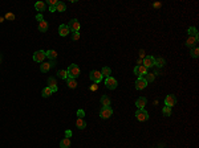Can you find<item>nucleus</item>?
I'll list each match as a JSON object with an SVG mask.
<instances>
[{
  "mask_svg": "<svg viewBox=\"0 0 199 148\" xmlns=\"http://www.w3.org/2000/svg\"><path fill=\"white\" fill-rule=\"evenodd\" d=\"M101 103H102V106H110V99L107 98L106 95H102L101 97Z\"/></svg>",
  "mask_w": 199,
  "mask_h": 148,
  "instance_id": "obj_28",
  "label": "nucleus"
},
{
  "mask_svg": "<svg viewBox=\"0 0 199 148\" xmlns=\"http://www.w3.org/2000/svg\"><path fill=\"white\" fill-rule=\"evenodd\" d=\"M147 86V82L145 81L143 77H138V80L135 81V89L137 90H143V89Z\"/></svg>",
  "mask_w": 199,
  "mask_h": 148,
  "instance_id": "obj_11",
  "label": "nucleus"
},
{
  "mask_svg": "<svg viewBox=\"0 0 199 148\" xmlns=\"http://www.w3.org/2000/svg\"><path fill=\"white\" fill-rule=\"evenodd\" d=\"M166 64V61L163 58H155V62H154V66H158V68H163Z\"/></svg>",
  "mask_w": 199,
  "mask_h": 148,
  "instance_id": "obj_27",
  "label": "nucleus"
},
{
  "mask_svg": "<svg viewBox=\"0 0 199 148\" xmlns=\"http://www.w3.org/2000/svg\"><path fill=\"white\" fill-rule=\"evenodd\" d=\"M143 78H145V81L147 82V84H149V82H153L154 78H155V76H154L153 73H147V74L143 77Z\"/></svg>",
  "mask_w": 199,
  "mask_h": 148,
  "instance_id": "obj_29",
  "label": "nucleus"
},
{
  "mask_svg": "<svg viewBox=\"0 0 199 148\" xmlns=\"http://www.w3.org/2000/svg\"><path fill=\"white\" fill-rule=\"evenodd\" d=\"M65 9H66L65 3H62V1H58V3L56 4V12H65Z\"/></svg>",
  "mask_w": 199,
  "mask_h": 148,
  "instance_id": "obj_23",
  "label": "nucleus"
},
{
  "mask_svg": "<svg viewBox=\"0 0 199 148\" xmlns=\"http://www.w3.org/2000/svg\"><path fill=\"white\" fill-rule=\"evenodd\" d=\"M66 72H68V78H73V80H76L77 77L80 76V68H78L76 64L69 65V68L66 69Z\"/></svg>",
  "mask_w": 199,
  "mask_h": 148,
  "instance_id": "obj_1",
  "label": "nucleus"
},
{
  "mask_svg": "<svg viewBox=\"0 0 199 148\" xmlns=\"http://www.w3.org/2000/svg\"><path fill=\"white\" fill-rule=\"evenodd\" d=\"M52 94H53V91H52V89H50V87H48V86L44 87V89H42V91H41V95L44 97V98H48V97H50Z\"/></svg>",
  "mask_w": 199,
  "mask_h": 148,
  "instance_id": "obj_20",
  "label": "nucleus"
},
{
  "mask_svg": "<svg viewBox=\"0 0 199 148\" xmlns=\"http://www.w3.org/2000/svg\"><path fill=\"white\" fill-rule=\"evenodd\" d=\"M53 66H56V61H49V62H42L41 65H40V70H41L42 73H48L50 70V68H53Z\"/></svg>",
  "mask_w": 199,
  "mask_h": 148,
  "instance_id": "obj_7",
  "label": "nucleus"
},
{
  "mask_svg": "<svg viewBox=\"0 0 199 148\" xmlns=\"http://www.w3.org/2000/svg\"><path fill=\"white\" fill-rule=\"evenodd\" d=\"M162 114L165 115V116H170V115H171V107L165 106L162 109Z\"/></svg>",
  "mask_w": 199,
  "mask_h": 148,
  "instance_id": "obj_30",
  "label": "nucleus"
},
{
  "mask_svg": "<svg viewBox=\"0 0 199 148\" xmlns=\"http://www.w3.org/2000/svg\"><path fill=\"white\" fill-rule=\"evenodd\" d=\"M161 3H154V8H161Z\"/></svg>",
  "mask_w": 199,
  "mask_h": 148,
  "instance_id": "obj_41",
  "label": "nucleus"
},
{
  "mask_svg": "<svg viewBox=\"0 0 199 148\" xmlns=\"http://www.w3.org/2000/svg\"><path fill=\"white\" fill-rule=\"evenodd\" d=\"M105 86H106V89H109V90H114V89H117V86H118V82H117V80L113 78V77H107V78H105Z\"/></svg>",
  "mask_w": 199,
  "mask_h": 148,
  "instance_id": "obj_3",
  "label": "nucleus"
},
{
  "mask_svg": "<svg viewBox=\"0 0 199 148\" xmlns=\"http://www.w3.org/2000/svg\"><path fill=\"white\" fill-rule=\"evenodd\" d=\"M5 19L7 20H15V15L11 13V12H8V13H5Z\"/></svg>",
  "mask_w": 199,
  "mask_h": 148,
  "instance_id": "obj_34",
  "label": "nucleus"
},
{
  "mask_svg": "<svg viewBox=\"0 0 199 148\" xmlns=\"http://www.w3.org/2000/svg\"><path fill=\"white\" fill-rule=\"evenodd\" d=\"M49 11L50 12H56V7H49Z\"/></svg>",
  "mask_w": 199,
  "mask_h": 148,
  "instance_id": "obj_42",
  "label": "nucleus"
},
{
  "mask_svg": "<svg viewBox=\"0 0 199 148\" xmlns=\"http://www.w3.org/2000/svg\"><path fill=\"white\" fill-rule=\"evenodd\" d=\"M36 19L38 20V23H40V21H42V20H44V19H42V15H41V13H38V15L36 16Z\"/></svg>",
  "mask_w": 199,
  "mask_h": 148,
  "instance_id": "obj_40",
  "label": "nucleus"
},
{
  "mask_svg": "<svg viewBox=\"0 0 199 148\" xmlns=\"http://www.w3.org/2000/svg\"><path fill=\"white\" fill-rule=\"evenodd\" d=\"M69 147H70V139L69 137H64L60 141V148H69Z\"/></svg>",
  "mask_w": 199,
  "mask_h": 148,
  "instance_id": "obj_21",
  "label": "nucleus"
},
{
  "mask_svg": "<svg viewBox=\"0 0 199 148\" xmlns=\"http://www.w3.org/2000/svg\"><path fill=\"white\" fill-rule=\"evenodd\" d=\"M57 74H58V77H60L61 80H65V81L68 80V72H66V70H60Z\"/></svg>",
  "mask_w": 199,
  "mask_h": 148,
  "instance_id": "obj_31",
  "label": "nucleus"
},
{
  "mask_svg": "<svg viewBox=\"0 0 199 148\" xmlns=\"http://www.w3.org/2000/svg\"><path fill=\"white\" fill-rule=\"evenodd\" d=\"M113 115V110L110 106H102V109L100 110V116L102 119H107Z\"/></svg>",
  "mask_w": 199,
  "mask_h": 148,
  "instance_id": "obj_2",
  "label": "nucleus"
},
{
  "mask_svg": "<svg viewBox=\"0 0 199 148\" xmlns=\"http://www.w3.org/2000/svg\"><path fill=\"white\" fill-rule=\"evenodd\" d=\"M101 74H102V78H107V77H110V74H111L110 68H107V66L102 68V70H101Z\"/></svg>",
  "mask_w": 199,
  "mask_h": 148,
  "instance_id": "obj_24",
  "label": "nucleus"
},
{
  "mask_svg": "<svg viewBox=\"0 0 199 148\" xmlns=\"http://www.w3.org/2000/svg\"><path fill=\"white\" fill-rule=\"evenodd\" d=\"M68 27H69V29H70V32H78V30H80V28H81V25H80V23H78V20L73 19V20H70V21H69Z\"/></svg>",
  "mask_w": 199,
  "mask_h": 148,
  "instance_id": "obj_9",
  "label": "nucleus"
},
{
  "mask_svg": "<svg viewBox=\"0 0 199 148\" xmlns=\"http://www.w3.org/2000/svg\"><path fill=\"white\" fill-rule=\"evenodd\" d=\"M198 44V37H192V36H188L187 41H186V45L188 48H192V46H195Z\"/></svg>",
  "mask_w": 199,
  "mask_h": 148,
  "instance_id": "obj_16",
  "label": "nucleus"
},
{
  "mask_svg": "<svg viewBox=\"0 0 199 148\" xmlns=\"http://www.w3.org/2000/svg\"><path fill=\"white\" fill-rule=\"evenodd\" d=\"M89 78H90L94 84H100V82L102 81V74H101V72H98V70H92L90 74H89Z\"/></svg>",
  "mask_w": 199,
  "mask_h": 148,
  "instance_id": "obj_4",
  "label": "nucleus"
},
{
  "mask_svg": "<svg viewBox=\"0 0 199 148\" xmlns=\"http://www.w3.org/2000/svg\"><path fill=\"white\" fill-rule=\"evenodd\" d=\"M175 103H176V98H175V95H167L165 98V106L167 107H172V106H175Z\"/></svg>",
  "mask_w": 199,
  "mask_h": 148,
  "instance_id": "obj_12",
  "label": "nucleus"
},
{
  "mask_svg": "<svg viewBox=\"0 0 199 148\" xmlns=\"http://www.w3.org/2000/svg\"><path fill=\"white\" fill-rule=\"evenodd\" d=\"M34 8H36V11H38V12L45 11V3H44V1H37V3L34 4Z\"/></svg>",
  "mask_w": 199,
  "mask_h": 148,
  "instance_id": "obj_22",
  "label": "nucleus"
},
{
  "mask_svg": "<svg viewBox=\"0 0 199 148\" xmlns=\"http://www.w3.org/2000/svg\"><path fill=\"white\" fill-rule=\"evenodd\" d=\"M146 102H147V101H146L145 97H141V98H138L137 101H135V106H137L138 110H142V109L146 106Z\"/></svg>",
  "mask_w": 199,
  "mask_h": 148,
  "instance_id": "obj_15",
  "label": "nucleus"
},
{
  "mask_svg": "<svg viewBox=\"0 0 199 148\" xmlns=\"http://www.w3.org/2000/svg\"><path fill=\"white\" fill-rule=\"evenodd\" d=\"M33 61L34 62H44V60H45V52H44V50H37V52H34L33 53Z\"/></svg>",
  "mask_w": 199,
  "mask_h": 148,
  "instance_id": "obj_6",
  "label": "nucleus"
},
{
  "mask_svg": "<svg viewBox=\"0 0 199 148\" xmlns=\"http://www.w3.org/2000/svg\"><path fill=\"white\" fill-rule=\"evenodd\" d=\"M72 136V131L70 130H66L65 131V137H70Z\"/></svg>",
  "mask_w": 199,
  "mask_h": 148,
  "instance_id": "obj_37",
  "label": "nucleus"
},
{
  "mask_svg": "<svg viewBox=\"0 0 199 148\" xmlns=\"http://www.w3.org/2000/svg\"><path fill=\"white\" fill-rule=\"evenodd\" d=\"M48 28H49V25H48V23H46L45 20H42V21H40V23H38V30H40V32H42V33H44V32H46V30H48Z\"/></svg>",
  "mask_w": 199,
  "mask_h": 148,
  "instance_id": "obj_18",
  "label": "nucleus"
},
{
  "mask_svg": "<svg viewBox=\"0 0 199 148\" xmlns=\"http://www.w3.org/2000/svg\"><path fill=\"white\" fill-rule=\"evenodd\" d=\"M187 33H188V36H192V37H198L199 34H198V30H196V28H194V27H190L187 29Z\"/></svg>",
  "mask_w": 199,
  "mask_h": 148,
  "instance_id": "obj_26",
  "label": "nucleus"
},
{
  "mask_svg": "<svg viewBox=\"0 0 199 148\" xmlns=\"http://www.w3.org/2000/svg\"><path fill=\"white\" fill-rule=\"evenodd\" d=\"M58 3V0H48V4L49 7H56V4Z\"/></svg>",
  "mask_w": 199,
  "mask_h": 148,
  "instance_id": "obj_35",
  "label": "nucleus"
},
{
  "mask_svg": "<svg viewBox=\"0 0 199 148\" xmlns=\"http://www.w3.org/2000/svg\"><path fill=\"white\" fill-rule=\"evenodd\" d=\"M0 62H1V56H0Z\"/></svg>",
  "mask_w": 199,
  "mask_h": 148,
  "instance_id": "obj_44",
  "label": "nucleus"
},
{
  "mask_svg": "<svg viewBox=\"0 0 199 148\" xmlns=\"http://www.w3.org/2000/svg\"><path fill=\"white\" fill-rule=\"evenodd\" d=\"M80 38V33L78 32H73V34H72V40L73 41H77Z\"/></svg>",
  "mask_w": 199,
  "mask_h": 148,
  "instance_id": "obj_33",
  "label": "nucleus"
},
{
  "mask_svg": "<svg viewBox=\"0 0 199 148\" xmlns=\"http://www.w3.org/2000/svg\"><path fill=\"white\" fill-rule=\"evenodd\" d=\"M139 57H141L142 60H143V58L146 57V56H145V50H143V49H142V50H139Z\"/></svg>",
  "mask_w": 199,
  "mask_h": 148,
  "instance_id": "obj_38",
  "label": "nucleus"
},
{
  "mask_svg": "<svg viewBox=\"0 0 199 148\" xmlns=\"http://www.w3.org/2000/svg\"><path fill=\"white\" fill-rule=\"evenodd\" d=\"M3 20H4L3 17H0V23H3Z\"/></svg>",
  "mask_w": 199,
  "mask_h": 148,
  "instance_id": "obj_43",
  "label": "nucleus"
},
{
  "mask_svg": "<svg viewBox=\"0 0 199 148\" xmlns=\"http://www.w3.org/2000/svg\"><path fill=\"white\" fill-rule=\"evenodd\" d=\"M66 85H68L69 89H76L77 87V82H76V80H73V78H68V80H66Z\"/></svg>",
  "mask_w": 199,
  "mask_h": 148,
  "instance_id": "obj_25",
  "label": "nucleus"
},
{
  "mask_svg": "<svg viewBox=\"0 0 199 148\" xmlns=\"http://www.w3.org/2000/svg\"><path fill=\"white\" fill-rule=\"evenodd\" d=\"M190 54H191V57H192V58H198V56H199V49H198V48H194V49L191 50V53H190Z\"/></svg>",
  "mask_w": 199,
  "mask_h": 148,
  "instance_id": "obj_32",
  "label": "nucleus"
},
{
  "mask_svg": "<svg viewBox=\"0 0 199 148\" xmlns=\"http://www.w3.org/2000/svg\"><path fill=\"white\" fill-rule=\"evenodd\" d=\"M97 89H98V86H97V84H93L92 86H90V90H92V91H96Z\"/></svg>",
  "mask_w": 199,
  "mask_h": 148,
  "instance_id": "obj_39",
  "label": "nucleus"
},
{
  "mask_svg": "<svg viewBox=\"0 0 199 148\" xmlns=\"http://www.w3.org/2000/svg\"><path fill=\"white\" fill-rule=\"evenodd\" d=\"M45 57L49 58L50 61H56V58H57V52H54V50H48V52H45Z\"/></svg>",
  "mask_w": 199,
  "mask_h": 148,
  "instance_id": "obj_17",
  "label": "nucleus"
},
{
  "mask_svg": "<svg viewBox=\"0 0 199 148\" xmlns=\"http://www.w3.org/2000/svg\"><path fill=\"white\" fill-rule=\"evenodd\" d=\"M69 32H70V29H69V27L66 25V24H61V25L58 27V34H60L61 37H65V36H68Z\"/></svg>",
  "mask_w": 199,
  "mask_h": 148,
  "instance_id": "obj_13",
  "label": "nucleus"
},
{
  "mask_svg": "<svg viewBox=\"0 0 199 148\" xmlns=\"http://www.w3.org/2000/svg\"><path fill=\"white\" fill-rule=\"evenodd\" d=\"M134 74H137L138 77H145L147 74V69L143 65H138V66L134 68Z\"/></svg>",
  "mask_w": 199,
  "mask_h": 148,
  "instance_id": "obj_8",
  "label": "nucleus"
},
{
  "mask_svg": "<svg viewBox=\"0 0 199 148\" xmlns=\"http://www.w3.org/2000/svg\"><path fill=\"white\" fill-rule=\"evenodd\" d=\"M135 118H137L139 122H146L147 119H149V112H147L145 109L137 110V112H135Z\"/></svg>",
  "mask_w": 199,
  "mask_h": 148,
  "instance_id": "obj_5",
  "label": "nucleus"
},
{
  "mask_svg": "<svg viewBox=\"0 0 199 148\" xmlns=\"http://www.w3.org/2000/svg\"><path fill=\"white\" fill-rule=\"evenodd\" d=\"M154 62H155V58L151 57V56H147V57H145L143 60H142V65H143L146 69H147V68H153Z\"/></svg>",
  "mask_w": 199,
  "mask_h": 148,
  "instance_id": "obj_10",
  "label": "nucleus"
},
{
  "mask_svg": "<svg viewBox=\"0 0 199 148\" xmlns=\"http://www.w3.org/2000/svg\"><path fill=\"white\" fill-rule=\"evenodd\" d=\"M77 116H78V118H82V119H84L85 111H84V110H78V111H77Z\"/></svg>",
  "mask_w": 199,
  "mask_h": 148,
  "instance_id": "obj_36",
  "label": "nucleus"
},
{
  "mask_svg": "<svg viewBox=\"0 0 199 148\" xmlns=\"http://www.w3.org/2000/svg\"><path fill=\"white\" fill-rule=\"evenodd\" d=\"M76 126H77V128H78V130H84L85 127H86V122H85L82 118H77Z\"/></svg>",
  "mask_w": 199,
  "mask_h": 148,
  "instance_id": "obj_19",
  "label": "nucleus"
},
{
  "mask_svg": "<svg viewBox=\"0 0 199 148\" xmlns=\"http://www.w3.org/2000/svg\"><path fill=\"white\" fill-rule=\"evenodd\" d=\"M48 87L52 89V91H53V93H56V91L58 90L57 82H56V80H54L53 77H49V78H48Z\"/></svg>",
  "mask_w": 199,
  "mask_h": 148,
  "instance_id": "obj_14",
  "label": "nucleus"
}]
</instances>
